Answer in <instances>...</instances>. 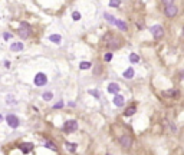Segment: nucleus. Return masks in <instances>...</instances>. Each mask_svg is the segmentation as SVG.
Masks as SVG:
<instances>
[{
  "instance_id": "1",
  "label": "nucleus",
  "mask_w": 184,
  "mask_h": 155,
  "mask_svg": "<svg viewBox=\"0 0 184 155\" xmlns=\"http://www.w3.org/2000/svg\"><path fill=\"white\" fill-rule=\"evenodd\" d=\"M177 6L173 3V1H166L164 3V13L167 17H174L177 15Z\"/></svg>"
},
{
  "instance_id": "2",
  "label": "nucleus",
  "mask_w": 184,
  "mask_h": 155,
  "mask_svg": "<svg viewBox=\"0 0 184 155\" xmlns=\"http://www.w3.org/2000/svg\"><path fill=\"white\" fill-rule=\"evenodd\" d=\"M32 33V27L26 23V22H23L22 25H20V29H19V36L20 37H23V39H26V37H29Z\"/></svg>"
},
{
  "instance_id": "3",
  "label": "nucleus",
  "mask_w": 184,
  "mask_h": 155,
  "mask_svg": "<svg viewBox=\"0 0 184 155\" xmlns=\"http://www.w3.org/2000/svg\"><path fill=\"white\" fill-rule=\"evenodd\" d=\"M76 129H78V122H76V121H73V119L66 121V122H65V125H63V131L68 132V134L75 132Z\"/></svg>"
},
{
  "instance_id": "4",
  "label": "nucleus",
  "mask_w": 184,
  "mask_h": 155,
  "mask_svg": "<svg viewBox=\"0 0 184 155\" xmlns=\"http://www.w3.org/2000/svg\"><path fill=\"white\" fill-rule=\"evenodd\" d=\"M104 43L106 45V46H111V48H118L119 45V39H117V37H114L112 34H106L105 36V39H104Z\"/></svg>"
},
{
  "instance_id": "5",
  "label": "nucleus",
  "mask_w": 184,
  "mask_h": 155,
  "mask_svg": "<svg viewBox=\"0 0 184 155\" xmlns=\"http://www.w3.org/2000/svg\"><path fill=\"white\" fill-rule=\"evenodd\" d=\"M33 82H35V85L36 86H43V85L48 83V78H46L45 73H37V75L35 76Z\"/></svg>"
},
{
  "instance_id": "6",
  "label": "nucleus",
  "mask_w": 184,
  "mask_h": 155,
  "mask_svg": "<svg viewBox=\"0 0 184 155\" xmlns=\"http://www.w3.org/2000/svg\"><path fill=\"white\" fill-rule=\"evenodd\" d=\"M119 144H121L122 148L128 149V148H131V145H133V139H131V137H128V135H121V137H119Z\"/></svg>"
},
{
  "instance_id": "7",
  "label": "nucleus",
  "mask_w": 184,
  "mask_h": 155,
  "mask_svg": "<svg viewBox=\"0 0 184 155\" xmlns=\"http://www.w3.org/2000/svg\"><path fill=\"white\" fill-rule=\"evenodd\" d=\"M6 121H7L9 126L13 128V129H16L17 126L20 125V122H19V119H17V116L16 115H12V114H9V115L6 116Z\"/></svg>"
},
{
  "instance_id": "8",
  "label": "nucleus",
  "mask_w": 184,
  "mask_h": 155,
  "mask_svg": "<svg viewBox=\"0 0 184 155\" xmlns=\"http://www.w3.org/2000/svg\"><path fill=\"white\" fill-rule=\"evenodd\" d=\"M151 33H152V36H154L155 39H160V37L164 34V29H163L160 25H155V26L151 27Z\"/></svg>"
},
{
  "instance_id": "9",
  "label": "nucleus",
  "mask_w": 184,
  "mask_h": 155,
  "mask_svg": "<svg viewBox=\"0 0 184 155\" xmlns=\"http://www.w3.org/2000/svg\"><path fill=\"white\" fill-rule=\"evenodd\" d=\"M19 148H20V151H22L23 154H29V152L33 149V145H32L30 142H23V144L19 145Z\"/></svg>"
},
{
  "instance_id": "10",
  "label": "nucleus",
  "mask_w": 184,
  "mask_h": 155,
  "mask_svg": "<svg viewBox=\"0 0 184 155\" xmlns=\"http://www.w3.org/2000/svg\"><path fill=\"white\" fill-rule=\"evenodd\" d=\"M10 50L12 52L23 50V43H22V42H15V43H12V45H10Z\"/></svg>"
},
{
  "instance_id": "11",
  "label": "nucleus",
  "mask_w": 184,
  "mask_h": 155,
  "mask_svg": "<svg viewBox=\"0 0 184 155\" xmlns=\"http://www.w3.org/2000/svg\"><path fill=\"white\" fill-rule=\"evenodd\" d=\"M108 92H109V93H115V95H117L118 92H119V85L115 83V82L109 83V85H108Z\"/></svg>"
},
{
  "instance_id": "12",
  "label": "nucleus",
  "mask_w": 184,
  "mask_h": 155,
  "mask_svg": "<svg viewBox=\"0 0 184 155\" xmlns=\"http://www.w3.org/2000/svg\"><path fill=\"white\" fill-rule=\"evenodd\" d=\"M114 105L115 106H122L124 105V96H121V95H115V98H114Z\"/></svg>"
},
{
  "instance_id": "13",
  "label": "nucleus",
  "mask_w": 184,
  "mask_h": 155,
  "mask_svg": "<svg viewBox=\"0 0 184 155\" xmlns=\"http://www.w3.org/2000/svg\"><path fill=\"white\" fill-rule=\"evenodd\" d=\"M114 25H117L118 27H119L121 30H124V32H125V30L128 29V27H127V23H125V22H122V20H118V19H115Z\"/></svg>"
},
{
  "instance_id": "14",
  "label": "nucleus",
  "mask_w": 184,
  "mask_h": 155,
  "mask_svg": "<svg viewBox=\"0 0 184 155\" xmlns=\"http://www.w3.org/2000/svg\"><path fill=\"white\" fill-rule=\"evenodd\" d=\"M134 76V69L133 68H128L125 72H124V78H127V79H131Z\"/></svg>"
},
{
  "instance_id": "15",
  "label": "nucleus",
  "mask_w": 184,
  "mask_h": 155,
  "mask_svg": "<svg viewBox=\"0 0 184 155\" xmlns=\"http://www.w3.org/2000/svg\"><path fill=\"white\" fill-rule=\"evenodd\" d=\"M49 40H50V42H53V43H59V42L62 40V37H61L59 34H50Z\"/></svg>"
},
{
  "instance_id": "16",
  "label": "nucleus",
  "mask_w": 184,
  "mask_h": 155,
  "mask_svg": "<svg viewBox=\"0 0 184 155\" xmlns=\"http://www.w3.org/2000/svg\"><path fill=\"white\" fill-rule=\"evenodd\" d=\"M134 114H135V106H130V108H127L125 112H124L125 116H131V115H134Z\"/></svg>"
},
{
  "instance_id": "17",
  "label": "nucleus",
  "mask_w": 184,
  "mask_h": 155,
  "mask_svg": "<svg viewBox=\"0 0 184 155\" xmlns=\"http://www.w3.org/2000/svg\"><path fill=\"white\" fill-rule=\"evenodd\" d=\"M65 147H66L68 151H70V152H75V151H76V148H78V145H76V144H69V142L65 144Z\"/></svg>"
},
{
  "instance_id": "18",
  "label": "nucleus",
  "mask_w": 184,
  "mask_h": 155,
  "mask_svg": "<svg viewBox=\"0 0 184 155\" xmlns=\"http://www.w3.org/2000/svg\"><path fill=\"white\" fill-rule=\"evenodd\" d=\"M130 60H131L133 63H138V62H140V56H138L137 53H131V55H130Z\"/></svg>"
},
{
  "instance_id": "19",
  "label": "nucleus",
  "mask_w": 184,
  "mask_h": 155,
  "mask_svg": "<svg viewBox=\"0 0 184 155\" xmlns=\"http://www.w3.org/2000/svg\"><path fill=\"white\" fill-rule=\"evenodd\" d=\"M45 147L52 149V151H56V145H55L53 142H50V141H46V142H45Z\"/></svg>"
},
{
  "instance_id": "20",
  "label": "nucleus",
  "mask_w": 184,
  "mask_h": 155,
  "mask_svg": "<svg viewBox=\"0 0 184 155\" xmlns=\"http://www.w3.org/2000/svg\"><path fill=\"white\" fill-rule=\"evenodd\" d=\"M79 68L82 69V70H86V69H89V68H91V63H89V62H81Z\"/></svg>"
},
{
  "instance_id": "21",
  "label": "nucleus",
  "mask_w": 184,
  "mask_h": 155,
  "mask_svg": "<svg viewBox=\"0 0 184 155\" xmlns=\"http://www.w3.org/2000/svg\"><path fill=\"white\" fill-rule=\"evenodd\" d=\"M52 98H53V93H52V92H45V93H43V99H45V101H50Z\"/></svg>"
},
{
  "instance_id": "22",
  "label": "nucleus",
  "mask_w": 184,
  "mask_h": 155,
  "mask_svg": "<svg viewBox=\"0 0 184 155\" xmlns=\"http://www.w3.org/2000/svg\"><path fill=\"white\" fill-rule=\"evenodd\" d=\"M104 17H105L106 20H109V22L114 25V22H115V17H114V16H111V15H108V13H106V15H104Z\"/></svg>"
},
{
  "instance_id": "23",
  "label": "nucleus",
  "mask_w": 184,
  "mask_h": 155,
  "mask_svg": "<svg viewBox=\"0 0 184 155\" xmlns=\"http://www.w3.org/2000/svg\"><path fill=\"white\" fill-rule=\"evenodd\" d=\"M72 19H73V20H79V19H81V13H79V12H73V13H72Z\"/></svg>"
},
{
  "instance_id": "24",
  "label": "nucleus",
  "mask_w": 184,
  "mask_h": 155,
  "mask_svg": "<svg viewBox=\"0 0 184 155\" xmlns=\"http://www.w3.org/2000/svg\"><path fill=\"white\" fill-rule=\"evenodd\" d=\"M119 4H121L119 1H109V6H111V7H117Z\"/></svg>"
},
{
  "instance_id": "25",
  "label": "nucleus",
  "mask_w": 184,
  "mask_h": 155,
  "mask_svg": "<svg viewBox=\"0 0 184 155\" xmlns=\"http://www.w3.org/2000/svg\"><path fill=\"white\" fill-rule=\"evenodd\" d=\"M53 108H55V109H61V108H63V102H59V103H56V105H53Z\"/></svg>"
},
{
  "instance_id": "26",
  "label": "nucleus",
  "mask_w": 184,
  "mask_h": 155,
  "mask_svg": "<svg viewBox=\"0 0 184 155\" xmlns=\"http://www.w3.org/2000/svg\"><path fill=\"white\" fill-rule=\"evenodd\" d=\"M111 59H112V53H106V55H105V60H106V62H109Z\"/></svg>"
},
{
  "instance_id": "27",
  "label": "nucleus",
  "mask_w": 184,
  "mask_h": 155,
  "mask_svg": "<svg viewBox=\"0 0 184 155\" xmlns=\"http://www.w3.org/2000/svg\"><path fill=\"white\" fill-rule=\"evenodd\" d=\"M89 93H91V95H94L95 98H99V93H98L97 90H89Z\"/></svg>"
},
{
  "instance_id": "28",
  "label": "nucleus",
  "mask_w": 184,
  "mask_h": 155,
  "mask_svg": "<svg viewBox=\"0 0 184 155\" xmlns=\"http://www.w3.org/2000/svg\"><path fill=\"white\" fill-rule=\"evenodd\" d=\"M3 37H4L6 40H9V39H10V33H4L3 34Z\"/></svg>"
},
{
  "instance_id": "29",
  "label": "nucleus",
  "mask_w": 184,
  "mask_h": 155,
  "mask_svg": "<svg viewBox=\"0 0 184 155\" xmlns=\"http://www.w3.org/2000/svg\"><path fill=\"white\" fill-rule=\"evenodd\" d=\"M1 121H3V116H1V115H0V122H1Z\"/></svg>"
}]
</instances>
